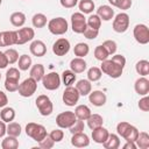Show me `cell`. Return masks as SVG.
<instances>
[{
	"label": "cell",
	"mask_w": 149,
	"mask_h": 149,
	"mask_svg": "<svg viewBox=\"0 0 149 149\" xmlns=\"http://www.w3.org/2000/svg\"><path fill=\"white\" fill-rule=\"evenodd\" d=\"M116 132H118V135L123 137L126 141H133V142H135L139 135L137 128L126 121H121L116 125Z\"/></svg>",
	"instance_id": "cell-1"
},
{
	"label": "cell",
	"mask_w": 149,
	"mask_h": 149,
	"mask_svg": "<svg viewBox=\"0 0 149 149\" xmlns=\"http://www.w3.org/2000/svg\"><path fill=\"white\" fill-rule=\"evenodd\" d=\"M48 29L52 35H64L69 29V24L62 16L54 17L48 22Z\"/></svg>",
	"instance_id": "cell-2"
},
{
	"label": "cell",
	"mask_w": 149,
	"mask_h": 149,
	"mask_svg": "<svg viewBox=\"0 0 149 149\" xmlns=\"http://www.w3.org/2000/svg\"><path fill=\"white\" fill-rule=\"evenodd\" d=\"M26 134L29 137H31L33 140H35L36 142H40L41 140H43L48 135L45 127L40 125V123H35V122L27 123V126H26Z\"/></svg>",
	"instance_id": "cell-3"
},
{
	"label": "cell",
	"mask_w": 149,
	"mask_h": 149,
	"mask_svg": "<svg viewBox=\"0 0 149 149\" xmlns=\"http://www.w3.org/2000/svg\"><path fill=\"white\" fill-rule=\"evenodd\" d=\"M100 70H101L105 74H107L108 77L114 78V79L121 77V74H122V72H123V68L119 66V65H118L116 63H114L112 59H105V61H102V62H101V68H100Z\"/></svg>",
	"instance_id": "cell-4"
},
{
	"label": "cell",
	"mask_w": 149,
	"mask_h": 149,
	"mask_svg": "<svg viewBox=\"0 0 149 149\" xmlns=\"http://www.w3.org/2000/svg\"><path fill=\"white\" fill-rule=\"evenodd\" d=\"M35 104H36V107H37L40 114L43 115V116L50 115L52 113V111H54V105H52L50 98L48 95H45V94H40L36 98Z\"/></svg>",
	"instance_id": "cell-5"
},
{
	"label": "cell",
	"mask_w": 149,
	"mask_h": 149,
	"mask_svg": "<svg viewBox=\"0 0 149 149\" xmlns=\"http://www.w3.org/2000/svg\"><path fill=\"white\" fill-rule=\"evenodd\" d=\"M37 90V81L29 77L27 79H24L21 84H19V88H17V92L21 97L23 98H28V97H31Z\"/></svg>",
	"instance_id": "cell-6"
},
{
	"label": "cell",
	"mask_w": 149,
	"mask_h": 149,
	"mask_svg": "<svg viewBox=\"0 0 149 149\" xmlns=\"http://www.w3.org/2000/svg\"><path fill=\"white\" fill-rule=\"evenodd\" d=\"M128 27H129V15L127 13L116 14L115 17L113 19V23H112L113 30L118 34H122V33L127 31Z\"/></svg>",
	"instance_id": "cell-7"
},
{
	"label": "cell",
	"mask_w": 149,
	"mask_h": 149,
	"mask_svg": "<svg viewBox=\"0 0 149 149\" xmlns=\"http://www.w3.org/2000/svg\"><path fill=\"white\" fill-rule=\"evenodd\" d=\"M61 81H62L61 77L57 72H49V73L44 74L42 78L43 87L45 90H49V91H55V90L59 88Z\"/></svg>",
	"instance_id": "cell-8"
},
{
	"label": "cell",
	"mask_w": 149,
	"mask_h": 149,
	"mask_svg": "<svg viewBox=\"0 0 149 149\" xmlns=\"http://www.w3.org/2000/svg\"><path fill=\"white\" fill-rule=\"evenodd\" d=\"M77 118L74 115V113L72 111H65L59 113L56 116V123L59 128L65 129V128H70L74 122H76Z\"/></svg>",
	"instance_id": "cell-9"
},
{
	"label": "cell",
	"mask_w": 149,
	"mask_h": 149,
	"mask_svg": "<svg viewBox=\"0 0 149 149\" xmlns=\"http://www.w3.org/2000/svg\"><path fill=\"white\" fill-rule=\"evenodd\" d=\"M86 17L83 13L76 12L71 15V28L76 34H83L86 28Z\"/></svg>",
	"instance_id": "cell-10"
},
{
	"label": "cell",
	"mask_w": 149,
	"mask_h": 149,
	"mask_svg": "<svg viewBox=\"0 0 149 149\" xmlns=\"http://www.w3.org/2000/svg\"><path fill=\"white\" fill-rule=\"evenodd\" d=\"M79 97H80V94H79L78 90L76 88V86H72V85H71V86H66V87H65V90H64V92H63L62 99H63V102H64L66 106L72 107V106H74V105L78 102Z\"/></svg>",
	"instance_id": "cell-11"
},
{
	"label": "cell",
	"mask_w": 149,
	"mask_h": 149,
	"mask_svg": "<svg viewBox=\"0 0 149 149\" xmlns=\"http://www.w3.org/2000/svg\"><path fill=\"white\" fill-rule=\"evenodd\" d=\"M134 38L140 44H148L149 43V29L146 24L139 23L133 29Z\"/></svg>",
	"instance_id": "cell-12"
},
{
	"label": "cell",
	"mask_w": 149,
	"mask_h": 149,
	"mask_svg": "<svg viewBox=\"0 0 149 149\" xmlns=\"http://www.w3.org/2000/svg\"><path fill=\"white\" fill-rule=\"evenodd\" d=\"M70 42L65 37H59L52 45V52L56 56H65L70 51Z\"/></svg>",
	"instance_id": "cell-13"
},
{
	"label": "cell",
	"mask_w": 149,
	"mask_h": 149,
	"mask_svg": "<svg viewBox=\"0 0 149 149\" xmlns=\"http://www.w3.org/2000/svg\"><path fill=\"white\" fill-rule=\"evenodd\" d=\"M16 34H17V41H16L17 45L26 44L27 42L33 41V38L35 37V31L30 27H23V28L19 29V30H16Z\"/></svg>",
	"instance_id": "cell-14"
},
{
	"label": "cell",
	"mask_w": 149,
	"mask_h": 149,
	"mask_svg": "<svg viewBox=\"0 0 149 149\" xmlns=\"http://www.w3.org/2000/svg\"><path fill=\"white\" fill-rule=\"evenodd\" d=\"M17 34L16 30H6L0 33V47H10L16 44Z\"/></svg>",
	"instance_id": "cell-15"
},
{
	"label": "cell",
	"mask_w": 149,
	"mask_h": 149,
	"mask_svg": "<svg viewBox=\"0 0 149 149\" xmlns=\"http://www.w3.org/2000/svg\"><path fill=\"white\" fill-rule=\"evenodd\" d=\"M88 100L93 105V106H97V107H101L106 104V100H107V97L106 94L102 92V91H99V90H95V91H91L90 94H88Z\"/></svg>",
	"instance_id": "cell-16"
},
{
	"label": "cell",
	"mask_w": 149,
	"mask_h": 149,
	"mask_svg": "<svg viewBox=\"0 0 149 149\" xmlns=\"http://www.w3.org/2000/svg\"><path fill=\"white\" fill-rule=\"evenodd\" d=\"M29 50H30V54L36 57H42L47 54V47L44 42L41 40H34L29 45Z\"/></svg>",
	"instance_id": "cell-17"
},
{
	"label": "cell",
	"mask_w": 149,
	"mask_h": 149,
	"mask_svg": "<svg viewBox=\"0 0 149 149\" xmlns=\"http://www.w3.org/2000/svg\"><path fill=\"white\" fill-rule=\"evenodd\" d=\"M71 144L76 148H84V147H87L90 144V139L84 132L76 133V134H72Z\"/></svg>",
	"instance_id": "cell-18"
},
{
	"label": "cell",
	"mask_w": 149,
	"mask_h": 149,
	"mask_svg": "<svg viewBox=\"0 0 149 149\" xmlns=\"http://www.w3.org/2000/svg\"><path fill=\"white\" fill-rule=\"evenodd\" d=\"M134 88L139 95H142V97L147 95L149 93V80L146 77H141L136 79L134 84Z\"/></svg>",
	"instance_id": "cell-19"
},
{
	"label": "cell",
	"mask_w": 149,
	"mask_h": 149,
	"mask_svg": "<svg viewBox=\"0 0 149 149\" xmlns=\"http://www.w3.org/2000/svg\"><path fill=\"white\" fill-rule=\"evenodd\" d=\"M108 130L105 128V127H102V126H100V127H97V128H94V129H92V140L95 142V143H100V144H102L105 141H106V139L108 137Z\"/></svg>",
	"instance_id": "cell-20"
},
{
	"label": "cell",
	"mask_w": 149,
	"mask_h": 149,
	"mask_svg": "<svg viewBox=\"0 0 149 149\" xmlns=\"http://www.w3.org/2000/svg\"><path fill=\"white\" fill-rule=\"evenodd\" d=\"M97 15L104 21H111L114 17V9L108 5H101L97 9Z\"/></svg>",
	"instance_id": "cell-21"
},
{
	"label": "cell",
	"mask_w": 149,
	"mask_h": 149,
	"mask_svg": "<svg viewBox=\"0 0 149 149\" xmlns=\"http://www.w3.org/2000/svg\"><path fill=\"white\" fill-rule=\"evenodd\" d=\"M86 68H87L86 62L81 57H76L70 62V70L73 71L74 73H81L86 70Z\"/></svg>",
	"instance_id": "cell-22"
},
{
	"label": "cell",
	"mask_w": 149,
	"mask_h": 149,
	"mask_svg": "<svg viewBox=\"0 0 149 149\" xmlns=\"http://www.w3.org/2000/svg\"><path fill=\"white\" fill-rule=\"evenodd\" d=\"M76 88L78 90L80 95L85 97V95H88L90 92L92 91V85H91V81L88 79H80V80L77 81Z\"/></svg>",
	"instance_id": "cell-23"
},
{
	"label": "cell",
	"mask_w": 149,
	"mask_h": 149,
	"mask_svg": "<svg viewBox=\"0 0 149 149\" xmlns=\"http://www.w3.org/2000/svg\"><path fill=\"white\" fill-rule=\"evenodd\" d=\"M74 115L78 120H83V121H86L87 118L91 115V109L88 106L86 105H78L76 108H74Z\"/></svg>",
	"instance_id": "cell-24"
},
{
	"label": "cell",
	"mask_w": 149,
	"mask_h": 149,
	"mask_svg": "<svg viewBox=\"0 0 149 149\" xmlns=\"http://www.w3.org/2000/svg\"><path fill=\"white\" fill-rule=\"evenodd\" d=\"M29 74H30V77L34 78L36 81L42 80L43 76L45 74V70H44L43 64H35V65H33V66L30 68Z\"/></svg>",
	"instance_id": "cell-25"
},
{
	"label": "cell",
	"mask_w": 149,
	"mask_h": 149,
	"mask_svg": "<svg viewBox=\"0 0 149 149\" xmlns=\"http://www.w3.org/2000/svg\"><path fill=\"white\" fill-rule=\"evenodd\" d=\"M105 149H118L120 147V139L116 134H108V137L102 143Z\"/></svg>",
	"instance_id": "cell-26"
},
{
	"label": "cell",
	"mask_w": 149,
	"mask_h": 149,
	"mask_svg": "<svg viewBox=\"0 0 149 149\" xmlns=\"http://www.w3.org/2000/svg\"><path fill=\"white\" fill-rule=\"evenodd\" d=\"M9 21L14 27H22L26 22V15L22 12H14L10 14Z\"/></svg>",
	"instance_id": "cell-27"
},
{
	"label": "cell",
	"mask_w": 149,
	"mask_h": 149,
	"mask_svg": "<svg viewBox=\"0 0 149 149\" xmlns=\"http://www.w3.org/2000/svg\"><path fill=\"white\" fill-rule=\"evenodd\" d=\"M90 52V47L87 43H84V42H79L74 45L73 48V54L74 56L77 57H81L84 58L85 56H87V54Z\"/></svg>",
	"instance_id": "cell-28"
},
{
	"label": "cell",
	"mask_w": 149,
	"mask_h": 149,
	"mask_svg": "<svg viewBox=\"0 0 149 149\" xmlns=\"http://www.w3.org/2000/svg\"><path fill=\"white\" fill-rule=\"evenodd\" d=\"M86 121H87V126H88V128L91 130L94 129V128H97V127L102 126V123H104V119H102V116L100 114H92V113L87 118Z\"/></svg>",
	"instance_id": "cell-29"
},
{
	"label": "cell",
	"mask_w": 149,
	"mask_h": 149,
	"mask_svg": "<svg viewBox=\"0 0 149 149\" xmlns=\"http://www.w3.org/2000/svg\"><path fill=\"white\" fill-rule=\"evenodd\" d=\"M135 144L140 149H148L149 148V135L146 132H139L137 139L135 140Z\"/></svg>",
	"instance_id": "cell-30"
},
{
	"label": "cell",
	"mask_w": 149,
	"mask_h": 149,
	"mask_svg": "<svg viewBox=\"0 0 149 149\" xmlns=\"http://www.w3.org/2000/svg\"><path fill=\"white\" fill-rule=\"evenodd\" d=\"M0 119L3 122H12L15 119V111L12 107H2L0 112Z\"/></svg>",
	"instance_id": "cell-31"
},
{
	"label": "cell",
	"mask_w": 149,
	"mask_h": 149,
	"mask_svg": "<svg viewBox=\"0 0 149 149\" xmlns=\"http://www.w3.org/2000/svg\"><path fill=\"white\" fill-rule=\"evenodd\" d=\"M79 10L83 14H91L93 12V9L95 8V5L93 2V0H80L78 3Z\"/></svg>",
	"instance_id": "cell-32"
},
{
	"label": "cell",
	"mask_w": 149,
	"mask_h": 149,
	"mask_svg": "<svg viewBox=\"0 0 149 149\" xmlns=\"http://www.w3.org/2000/svg\"><path fill=\"white\" fill-rule=\"evenodd\" d=\"M19 147V141L17 137L8 135L1 141V148L2 149H16Z\"/></svg>",
	"instance_id": "cell-33"
},
{
	"label": "cell",
	"mask_w": 149,
	"mask_h": 149,
	"mask_svg": "<svg viewBox=\"0 0 149 149\" xmlns=\"http://www.w3.org/2000/svg\"><path fill=\"white\" fill-rule=\"evenodd\" d=\"M135 70L136 72L142 76V77H146L147 74H149V62L147 59H141L136 63L135 65Z\"/></svg>",
	"instance_id": "cell-34"
},
{
	"label": "cell",
	"mask_w": 149,
	"mask_h": 149,
	"mask_svg": "<svg viewBox=\"0 0 149 149\" xmlns=\"http://www.w3.org/2000/svg\"><path fill=\"white\" fill-rule=\"evenodd\" d=\"M61 80L63 81V84L65 86H71L76 81V73L71 70H64L63 73H62Z\"/></svg>",
	"instance_id": "cell-35"
},
{
	"label": "cell",
	"mask_w": 149,
	"mask_h": 149,
	"mask_svg": "<svg viewBox=\"0 0 149 149\" xmlns=\"http://www.w3.org/2000/svg\"><path fill=\"white\" fill-rule=\"evenodd\" d=\"M21 125L17 123V122H8V126H7V129H6V134L10 135V136H15V137H19L21 135Z\"/></svg>",
	"instance_id": "cell-36"
},
{
	"label": "cell",
	"mask_w": 149,
	"mask_h": 149,
	"mask_svg": "<svg viewBox=\"0 0 149 149\" xmlns=\"http://www.w3.org/2000/svg\"><path fill=\"white\" fill-rule=\"evenodd\" d=\"M31 22H33V26L35 28H43L47 24V16L42 13H36L31 17Z\"/></svg>",
	"instance_id": "cell-37"
},
{
	"label": "cell",
	"mask_w": 149,
	"mask_h": 149,
	"mask_svg": "<svg viewBox=\"0 0 149 149\" xmlns=\"http://www.w3.org/2000/svg\"><path fill=\"white\" fill-rule=\"evenodd\" d=\"M102 76V71L100 70V68L97 66H92L87 70V79L90 81H98Z\"/></svg>",
	"instance_id": "cell-38"
},
{
	"label": "cell",
	"mask_w": 149,
	"mask_h": 149,
	"mask_svg": "<svg viewBox=\"0 0 149 149\" xmlns=\"http://www.w3.org/2000/svg\"><path fill=\"white\" fill-rule=\"evenodd\" d=\"M17 62H19V70L21 71H27L31 66V57L28 55H21Z\"/></svg>",
	"instance_id": "cell-39"
},
{
	"label": "cell",
	"mask_w": 149,
	"mask_h": 149,
	"mask_svg": "<svg viewBox=\"0 0 149 149\" xmlns=\"http://www.w3.org/2000/svg\"><path fill=\"white\" fill-rule=\"evenodd\" d=\"M86 24H87L88 27L93 28V29H98V30H99V28H100V26H101V19H100L97 14H92V15H90V16L86 19Z\"/></svg>",
	"instance_id": "cell-40"
},
{
	"label": "cell",
	"mask_w": 149,
	"mask_h": 149,
	"mask_svg": "<svg viewBox=\"0 0 149 149\" xmlns=\"http://www.w3.org/2000/svg\"><path fill=\"white\" fill-rule=\"evenodd\" d=\"M108 56H109L108 52L106 51V49L102 45H97L95 47V49H94V57H95V59L102 62V61L107 59Z\"/></svg>",
	"instance_id": "cell-41"
},
{
	"label": "cell",
	"mask_w": 149,
	"mask_h": 149,
	"mask_svg": "<svg viewBox=\"0 0 149 149\" xmlns=\"http://www.w3.org/2000/svg\"><path fill=\"white\" fill-rule=\"evenodd\" d=\"M101 45L106 49V51L108 52V55H114L116 52L118 45H116L115 41H113V40H106Z\"/></svg>",
	"instance_id": "cell-42"
},
{
	"label": "cell",
	"mask_w": 149,
	"mask_h": 149,
	"mask_svg": "<svg viewBox=\"0 0 149 149\" xmlns=\"http://www.w3.org/2000/svg\"><path fill=\"white\" fill-rule=\"evenodd\" d=\"M5 55H6V57H7L8 64H14V63H16L17 59H19V54H17V51H16L15 49H12V48L7 49V50L5 51Z\"/></svg>",
	"instance_id": "cell-43"
},
{
	"label": "cell",
	"mask_w": 149,
	"mask_h": 149,
	"mask_svg": "<svg viewBox=\"0 0 149 149\" xmlns=\"http://www.w3.org/2000/svg\"><path fill=\"white\" fill-rule=\"evenodd\" d=\"M5 88L8 92H15V91H17V88H19V80L6 78V80H5Z\"/></svg>",
	"instance_id": "cell-44"
},
{
	"label": "cell",
	"mask_w": 149,
	"mask_h": 149,
	"mask_svg": "<svg viewBox=\"0 0 149 149\" xmlns=\"http://www.w3.org/2000/svg\"><path fill=\"white\" fill-rule=\"evenodd\" d=\"M84 128H85L84 121L77 119L76 122H74L69 129H70V133H71V134H76V133H81V132H84Z\"/></svg>",
	"instance_id": "cell-45"
},
{
	"label": "cell",
	"mask_w": 149,
	"mask_h": 149,
	"mask_svg": "<svg viewBox=\"0 0 149 149\" xmlns=\"http://www.w3.org/2000/svg\"><path fill=\"white\" fill-rule=\"evenodd\" d=\"M49 136H50V139L56 143V142H61V141L63 140V137H64V133H63L62 128H57V129L51 130L50 134H49Z\"/></svg>",
	"instance_id": "cell-46"
},
{
	"label": "cell",
	"mask_w": 149,
	"mask_h": 149,
	"mask_svg": "<svg viewBox=\"0 0 149 149\" xmlns=\"http://www.w3.org/2000/svg\"><path fill=\"white\" fill-rule=\"evenodd\" d=\"M83 35H84L87 40H94V38L98 37V35H99V30H98V29H93V28L86 26V28H85Z\"/></svg>",
	"instance_id": "cell-47"
},
{
	"label": "cell",
	"mask_w": 149,
	"mask_h": 149,
	"mask_svg": "<svg viewBox=\"0 0 149 149\" xmlns=\"http://www.w3.org/2000/svg\"><path fill=\"white\" fill-rule=\"evenodd\" d=\"M37 143H38V147L42 148V149H51V148L54 147V144H55V142L50 139L49 135H47L43 140H41V141L37 142Z\"/></svg>",
	"instance_id": "cell-48"
},
{
	"label": "cell",
	"mask_w": 149,
	"mask_h": 149,
	"mask_svg": "<svg viewBox=\"0 0 149 149\" xmlns=\"http://www.w3.org/2000/svg\"><path fill=\"white\" fill-rule=\"evenodd\" d=\"M6 78L19 80L20 79V71H19V69H16V68H9L7 70V72H6Z\"/></svg>",
	"instance_id": "cell-49"
},
{
	"label": "cell",
	"mask_w": 149,
	"mask_h": 149,
	"mask_svg": "<svg viewBox=\"0 0 149 149\" xmlns=\"http://www.w3.org/2000/svg\"><path fill=\"white\" fill-rule=\"evenodd\" d=\"M137 106L142 112H148L149 111V97H148V94L143 95V98H141L139 100V105Z\"/></svg>",
	"instance_id": "cell-50"
},
{
	"label": "cell",
	"mask_w": 149,
	"mask_h": 149,
	"mask_svg": "<svg viewBox=\"0 0 149 149\" xmlns=\"http://www.w3.org/2000/svg\"><path fill=\"white\" fill-rule=\"evenodd\" d=\"M115 7H118L119 9H122V10L129 9L132 7V0H118Z\"/></svg>",
	"instance_id": "cell-51"
},
{
	"label": "cell",
	"mask_w": 149,
	"mask_h": 149,
	"mask_svg": "<svg viewBox=\"0 0 149 149\" xmlns=\"http://www.w3.org/2000/svg\"><path fill=\"white\" fill-rule=\"evenodd\" d=\"M112 61L114 62V63H116L119 66H121V68H125V65H126V58H125V56H122V55H120V54H118V55H113V57H112Z\"/></svg>",
	"instance_id": "cell-52"
},
{
	"label": "cell",
	"mask_w": 149,
	"mask_h": 149,
	"mask_svg": "<svg viewBox=\"0 0 149 149\" xmlns=\"http://www.w3.org/2000/svg\"><path fill=\"white\" fill-rule=\"evenodd\" d=\"M59 2L64 8H73L78 3V0H59Z\"/></svg>",
	"instance_id": "cell-53"
},
{
	"label": "cell",
	"mask_w": 149,
	"mask_h": 149,
	"mask_svg": "<svg viewBox=\"0 0 149 149\" xmlns=\"http://www.w3.org/2000/svg\"><path fill=\"white\" fill-rule=\"evenodd\" d=\"M7 65H8V61H7L5 52L0 51V69H5Z\"/></svg>",
	"instance_id": "cell-54"
},
{
	"label": "cell",
	"mask_w": 149,
	"mask_h": 149,
	"mask_svg": "<svg viewBox=\"0 0 149 149\" xmlns=\"http://www.w3.org/2000/svg\"><path fill=\"white\" fill-rule=\"evenodd\" d=\"M8 104V98L6 95V93H3L2 91H0V108L5 107Z\"/></svg>",
	"instance_id": "cell-55"
},
{
	"label": "cell",
	"mask_w": 149,
	"mask_h": 149,
	"mask_svg": "<svg viewBox=\"0 0 149 149\" xmlns=\"http://www.w3.org/2000/svg\"><path fill=\"white\" fill-rule=\"evenodd\" d=\"M6 129H7L6 122H3L2 120H0V139L5 136V134H6Z\"/></svg>",
	"instance_id": "cell-56"
},
{
	"label": "cell",
	"mask_w": 149,
	"mask_h": 149,
	"mask_svg": "<svg viewBox=\"0 0 149 149\" xmlns=\"http://www.w3.org/2000/svg\"><path fill=\"white\" fill-rule=\"evenodd\" d=\"M136 144L133 141H126V143L123 144V149H136Z\"/></svg>",
	"instance_id": "cell-57"
},
{
	"label": "cell",
	"mask_w": 149,
	"mask_h": 149,
	"mask_svg": "<svg viewBox=\"0 0 149 149\" xmlns=\"http://www.w3.org/2000/svg\"><path fill=\"white\" fill-rule=\"evenodd\" d=\"M108 2L112 5V6H114L115 7V5H116V2H118V0H108Z\"/></svg>",
	"instance_id": "cell-58"
},
{
	"label": "cell",
	"mask_w": 149,
	"mask_h": 149,
	"mask_svg": "<svg viewBox=\"0 0 149 149\" xmlns=\"http://www.w3.org/2000/svg\"><path fill=\"white\" fill-rule=\"evenodd\" d=\"M0 80H1V73H0Z\"/></svg>",
	"instance_id": "cell-59"
},
{
	"label": "cell",
	"mask_w": 149,
	"mask_h": 149,
	"mask_svg": "<svg viewBox=\"0 0 149 149\" xmlns=\"http://www.w3.org/2000/svg\"><path fill=\"white\" fill-rule=\"evenodd\" d=\"M1 2H2V0H0V5H1Z\"/></svg>",
	"instance_id": "cell-60"
}]
</instances>
